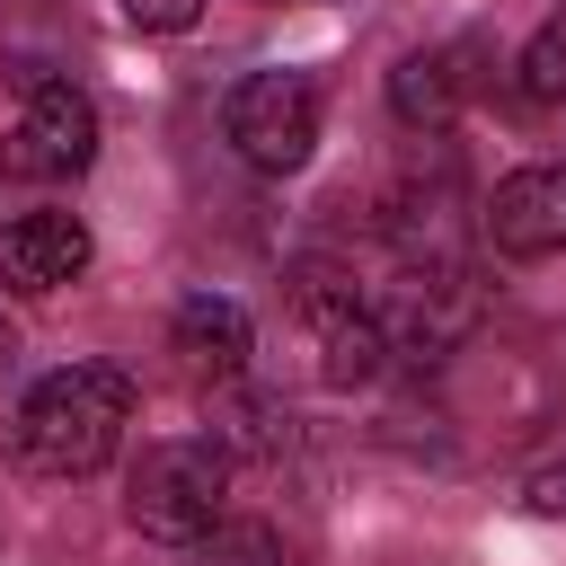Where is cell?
I'll list each match as a JSON object with an SVG mask.
<instances>
[{
    "label": "cell",
    "instance_id": "10",
    "mask_svg": "<svg viewBox=\"0 0 566 566\" xmlns=\"http://www.w3.org/2000/svg\"><path fill=\"white\" fill-rule=\"evenodd\" d=\"M203 557H221V566H274V531H256V522H230V513H221V531L203 539Z\"/></svg>",
    "mask_w": 566,
    "mask_h": 566
},
{
    "label": "cell",
    "instance_id": "11",
    "mask_svg": "<svg viewBox=\"0 0 566 566\" xmlns=\"http://www.w3.org/2000/svg\"><path fill=\"white\" fill-rule=\"evenodd\" d=\"M124 18H133L142 35H186V27L203 18V0H124Z\"/></svg>",
    "mask_w": 566,
    "mask_h": 566
},
{
    "label": "cell",
    "instance_id": "12",
    "mask_svg": "<svg viewBox=\"0 0 566 566\" xmlns=\"http://www.w3.org/2000/svg\"><path fill=\"white\" fill-rule=\"evenodd\" d=\"M522 504H531V513H557V522H566V460L531 469V478H522Z\"/></svg>",
    "mask_w": 566,
    "mask_h": 566
},
{
    "label": "cell",
    "instance_id": "5",
    "mask_svg": "<svg viewBox=\"0 0 566 566\" xmlns=\"http://www.w3.org/2000/svg\"><path fill=\"white\" fill-rule=\"evenodd\" d=\"M88 256H97V239H88L80 212L44 203V212H9L0 221V292H18V301H44V292L80 283Z\"/></svg>",
    "mask_w": 566,
    "mask_h": 566
},
{
    "label": "cell",
    "instance_id": "7",
    "mask_svg": "<svg viewBox=\"0 0 566 566\" xmlns=\"http://www.w3.org/2000/svg\"><path fill=\"white\" fill-rule=\"evenodd\" d=\"M248 345H256V327H248V310L230 292H186L177 318H168V354L195 380H239L248 371Z\"/></svg>",
    "mask_w": 566,
    "mask_h": 566
},
{
    "label": "cell",
    "instance_id": "3",
    "mask_svg": "<svg viewBox=\"0 0 566 566\" xmlns=\"http://www.w3.org/2000/svg\"><path fill=\"white\" fill-rule=\"evenodd\" d=\"M221 133L248 168L265 177H292L310 150H318V80L310 71H248L221 106Z\"/></svg>",
    "mask_w": 566,
    "mask_h": 566
},
{
    "label": "cell",
    "instance_id": "8",
    "mask_svg": "<svg viewBox=\"0 0 566 566\" xmlns=\"http://www.w3.org/2000/svg\"><path fill=\"white\" fill-rule=\"evenodd\" d=\"M460 62H469L460 44H424V53H407V62L389 71V115L416 124V133H442V124L460 115V97H469V71H460Z\"/></svg>",
    "mask_w": 566,
    "mask_h": 566
},
{
    "label": "cell",
    "instance_id": "1",
    "mask_svg": "<svg viewBox=\"0 0 566 566\" xmlns=\"http://www.w3.org/2000/svg\"><path fill=\"white\" fill-rule=\"evenodd\" d=\"M133 424V371L115 363H62L44 371L9 416V460L35 478H97L124 451Z\"/></svg>",
    "mask_w": 566,
    "mask_h": 566
},
{
    "label": "cell",
    "instance_id": "2",
    "mask_svg": "<svg viewBox=\"0 0 566 566\" xmlns=\"http://www.w3.org/2000/svg\"><path fill=\"white\" fill-rule=\"evenodd\" d=\"M124 513L142 539L159 548H203L230 513V442L212 433H177V442H150L124 478Z\"/></svg>",
    "mask_w": 566,
    "mask_h": 566
},
{
    "label": "cell",
    "instance_id": "6",
    "mask_svg": "<svg viewBox=\"0 0 566 566\" xmlns=\"http://www.w3.org/2000/svg\"><path fill=\"white\" fill-rule=\"evenodd\" d=\"M478 230H486L495 256H566V159L513 168L478 203Z\"/></svg>",
    "mask_w": 566,
    "mask_h": 566
},
{
    "label": "cell",
    "instance_id": "9",
    "mask_svg": "<svg viewBox=\"0 0 566 566\" xmlns=\"http://www.w3.org/2000/svg\"><path fill=\"white\" fill-rule=\"evenodd\" d=\"M522 97L566 106V9H548V18H539V35L522 44Z\"/></svg>",
    "mask_w": 566,
    "mask_h": 566
},
{
    "label": "cell",
    "instance_id": "13",
    "mask_svg": "<svg viewBox=\"0 0 566 566\" xmlns=\"http://www.w3.org/2000/svg\"><path fill=\"white\" fill-rule=\"evenodd\" d=\"M9 354H18V327H9V318H0V371H9Z\"/></svg>",
    "mask_w": 566,
    "mask_h": 566
},
{
    "label": "cell",
    "instance_id": "4",
    "mask_svg": "<svg viewBox=\"0 0 566 566\" xmlns=\"http://www.w3.org/2000/svg\"><path fill=\"white\" fill-rule=\"evenodd\" d=\"M0 159L18 177H80L97 159V97L44 71H18V124L0 142Z\"/></svg>",
    "mask_w": 566,
    "mask_h": 566
}]
</instances>
